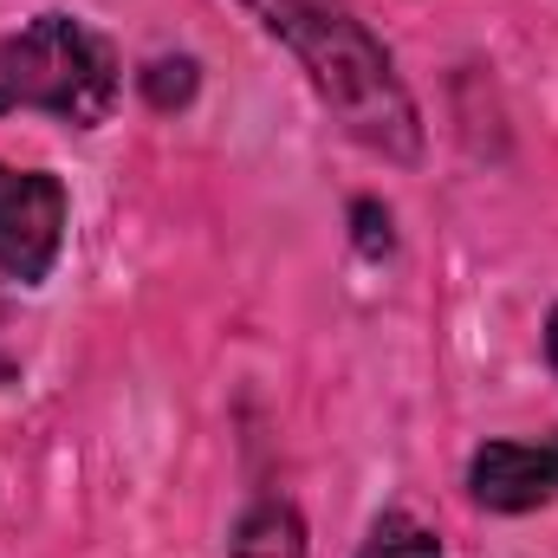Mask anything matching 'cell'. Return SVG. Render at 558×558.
<instances>
[{"label": "cell", "instance_id": "6da1fadb", "mask_svg": "<svg viewBox=\"0 0 558 558\" xmlns=\"http://www.w3.org/2000/svg\"><path fill=\"white\" fill-rule=\"evenodd\" d=\"M267 26L299 52V65L312 72L318 98L338 111V124L364 149L416 162V149H422L416 105H410L390 52L344 7H331V0H279L274 13H267Z\"/></svg>", "mask_w": 558, "mask_h": 558}, {"label": "cell", "instance_id": "7a4b0ae2", "mask_svg": "<svg viewBox=\"0 0 558 558\" xmlns=\"http://www.w3.org/2000/svg\"><path fill=\"white\" fill-rule=\"evenodd\" d=\"M118 105L111 39L72 13H39L0 39V111H52L59 124H105Z\"/></svg>", "mask_w": 558, "mask_h": 558}, {"label": "cell", "instance_id": "3957f363", "mask_svg": "<svg viewBox=\"0 0 558 558\" xmlns=\"http://www.w3.org/2000/svg\"><path fill=\"white\" fill-rule=\"evenodd\" d=\"M65 241V189L39 169L0 162V286H39Z\"/></svg>", "mask_w": 558, "mask_h": 558}, {"label": "cell", "instance_id": "277c9868", "mask_svg": "<svg viewBox=\"0 0 558 558\" xmlns=\"http://www.w3.org/2000/svg\"><path fill=\"white\" fill-rule=\"evenodd\" d=\"M468 487L494 513H526L558 500V435L553 441H487L468 461Z\"/></svg>", "mask_w": 558, "mask_h": 558}, {"label": "cell", "instance_id": "5b68a950", "mask_svg": "<svg viewBox=\"0 0 558 558\" xmlns=\"http://www.w3.org/2000/svg\"><path fill=\"white\" fill-rule=\"evenodd\" d=\"M234 558H305V526L286 500H260L241 533H234Z\"/></svg>", "mask_w": 558, "mask_h": 558}, {"label": "cell", "instance_id": "8992f818", "mask_svg": "<svg viewBox=\"0 0 558 558\" xmlns=\"http://www.w3.org/2000/svg\"><path fill=\"white\" fill-rule=\"evenodd\" d=\"M357 558H441V546H435V533L416 526L410 513H384L377 533L364 539V553Z\"/></svg>", "mask_w": 558, "mask_h": 558}, {"label": "cell", "instance_id": "52a82bcc", "mask_svg": "<svg viewBox=\"0 0 558 558\" xmlns=\"http://www.w3.org/2000/svg\"><path fill=\"white\" fill-rule=\"evenodd\" d=\"M546 344H553V364H558V312H553V331H546Z\"/></svg>", "mask_w": 558, "mask_h": 558}, {"label": "cell", "instance_id": "ba28073f", "mask_svg": "<svg viewBox=\"0 0 558 558\" xmlns=\"http://www.w3.org/2000/svg\"><path fill=\"white\" fill-rule=\"evenodd\" d=\"M254 7H260V13H274V7H279V0H254Z\"/></svg>", "mask_w": 558, "mask_h": 558}]
</instances>
